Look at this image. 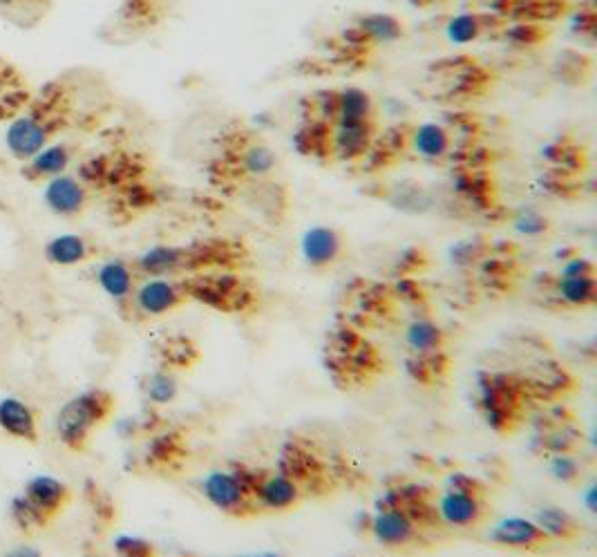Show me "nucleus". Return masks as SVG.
I'll return each instance as SVG.
<instances>
[{
    "mask_svg": "<svg viewBox=\"0 0 597 557\" xmlns=\"http://www.w3.org/2000/svg\"><path fill=\"white\" fill-rule=\"evenodd\" d=\"M112 410H115V399L106 390L94 387V390L77 394L63 405L59 417H56L59 441L74 452L83 450L92 439V434L110 419Z\"/></svg>",
    "mask_w": 597,
    "mask_h": 557,
    "instance_id": "1",
    "label": "nucleus"
},
{
    "mask_svg": "<svg viewBox=\"0 0 597 557\" xmlns=\"http://www.w3.org/2000/svg\"><path fill=\"white\" fill-rule=\"evenodd\" d=\"M258 472L244 466L235 470H213L202 481V493L217 511L229 517H251L260 511L255 490L260 484Z\"/></svg>",
    "mask_w": 597,
    "mask_h": 557,
    "instance_id": "2",
    "label": "nucleus"
},
{
    "mask_svg": "<svg viewBox=\"0 0 597 557\" xmlns=\"http://www.w3.org/2000/svg\"><path fill=\"white\" fill-rule=\"evenodd\" d=\"M63 121L59 117V110H54L47 103H39L25 115H18L12 119L7 132H5V146L16 162H27L39 150H43L50 139L59 132Z\"/></svg>",
    "mask_w": 597,
    "mask_h": 557,
    "instance_id": "3",
    "label": "nucleus"
},
{
    "mask_svg": "<svg viewBox=\"0 0 597 557\" xmlns=\"http://www.w3.org/2000/svg\"><path fill=\"white\" fill-rule=\"evenodd\" d=\"M191 300L186 280L148 278L132 294V305L144 318H159L184 307Z\"/></svg>",
    "mask_w": 597,
    "mask_h": 557,
    "instance_id": "4",
    "label": "nucleus"
},
{
    "mask_svg": "<svg viewBox=\"0 0 597 557\" xmlns=\"http://www.w3.org/2000/svg\"><path fill=\"white\" fill-rule=\"evenodd\" d=\"M369 533L387 549H405L419 537V522L398 504H381L369 522Z\"/></svg>",
    "mask_w": 597,
    "mask_h": 557,
    "instance_id": "5",
    "label": "nucleus"
},
{
    "mask_svg": "<svg viewBox=\"0 0 597 557\" xmlns=\"http://www.w3.org/2000/svg\"><path fill=\"white\" fill-rule=\"evenodd\" d=\"M202 267V260H197V253L186 247H170V244H157V247L141 253L135 260V269L141 276L148 278H173Z\"/></svg>",
    "mask_w": 597,
    "mask_h": 557,
    "instance_id": "6",
    "label": "nucleus"
},
{
    "mask_svg": "<svg viewBox=\"0 0 597 557\" xmlns=\"http://www.w3.org/2000/svg\"><path fill=\"white\" fill-rule=\"evenodd\" d=\"M300 253L309 269L325 271L345 256V238L334 226L316 224L302 233Z\"/></svg>",
    "mask_w": 597,
    "mask_h": 557,
    "instance_id": "7",
    "label": "nucleus"
},
{
    "mask_svg": "<svg viewBox=\"0 0 597 557\" xmlns=\"http://www.w3.org/2000/svg\"><path fill=\"white\" fill-rule=\"evenodd\" d=\"M43 202L54 215L72 220V217H79L85 213V209H88L90 191L81 177H72L63 173L47 179Z\"/></svg>",
    "mask_w": 597,
    "mask_h": 557,
    "instance_id": "8",
    "label": "nucleus"
},
{
    "mask_svg": "<svg viewBox=\"0 0 597 557\" xmlns=\"http://www.w3.org/2000/svg\"><path fill=\"white\" fill-rule=\"evenodd\" d=\"M439 517L452 528H475L488 515V504L481 493L448 488L439 497Z\"/></svg>",
    "mask_w": 597,
    "mask_h": 557,
    "instance_id": "9",
    "label": "nucleus"
},
{
    "mask_svg": "<svg viewBox=\"0 0 597 557\" xmlns=\"http://www.w3.org/2000/svg\"><path fill=\"white\" fill-rule=\"evenodd\" d=\"M490 542L495 546H501V549L533 553L544 549L551 540H548V535L533 522V519L506 517L492 526Z\"/></svg>",
    "mask_w": 597,
    "mask_h": 557,
    "instance_id": "10",
    "label": "nucleus"
},
{
    "mask_svg": "<svg viewBox=\"0 0 597 557\" xmlns=\"http://www.w3.org/2000/svg\"><path fill=\"white\" fill-rule=\"evenodd\" d=\"M255 499H258L260 511L284 513L300 504L302 486L298 484L296 477L287 475V472H278V475H262L258 490H255Z\"/></svg>",
    "mask_w": 597,
    "mask_h": 557,
    "instance_id": "11",
    "label": "nucleus"
},
{
    "mask_svg": "<svg viewBox=\"0 0 597 557\" xmlns=\"http://www.w3.org/2000/svg\"><path fill=\"white\" fill-rule=\"evenodd\" d=\"M374 144V121L363 124H334L329 135V146L334 155L343 162H356L363 159Z\"/></svg>",
    "mask_w": 597,
    "mask_h": 557,
    "instance_id": "12",
    "label": "nucleus"
},
{
    "mask_svg": "<svg viewBox=\"0 0 597 557\" xmlns=\"http://www.w3.org/2000/svg\"><path fill=\"white\" fill-rule=\"evenodd\" d=\"M23 495L30 499V502L43 513L47 522H50L52 517L59 515L63 508L70 504L72 490L68 488V484H63L61 479L39 475L27 481Z\"/></svg>",
    "mask_w": 597,
    "mask_h": 557,
    "instance_id": "13",
    "label": "nucleus"
},
{
    "mask_svg": "<svg viewBox=\"0 0 597 557\" xmlns=\"http://www.w3.org/2000/svg\"><path fill=\"white\" fill-rule=\"evenodd\" d=\"M0 430L14 439L34 443L39 439V417L25 401L7 396L0 401Z\"/></svg>",
    "mask_w": 597,
    "mask_h": 557,
    "instance_id": "14",
    "label": "nucleus"
},
{
    "mask_svg": "<svg viewBox=\"0 0 597 557\" xmlns=\"http://www.w3.org/2000/svg\"><path fill=\"white\" fill-rule=\"evenodd\" d=\"M72 148L65 144H47L39 150L32 159H27L21 168V175L30 182H43V179H52L56 175H63L72 164Z\"/></svg>",
    "mask_w": 597,
    "mask_h": 557,
    "instance_id": "15",
    "label": "nucleus"
},
{
    "mask_svg": "<svg viewBox=\"0 0 597 557\" xmlns=\"http://www.w3.org/2000/svg\"><path fill=\"white\" fill-rule=\"evenodd\" d=\"M410 148L425 162H441L452 153V135L443 124L428 121L412 130Z\"/></svg>",
    "mask_w": 597,
    "mask_h": 557,
    "instance_id": "16",
    "label": "nucleus"
},
{
    "mask_svg": "<svg viewBox=\"0 0 597 557\" xmlns=\"http://www.w3.org/2000/svg\"><path fill=\"white\" fill-rule=\"evenodd\" d=\"M137 269L126 260H108L97 271V282L106 294L117 302L132 300L137 289Z\"/></svg>",
    "mask_w": 597,
    "mask_h": 557,
    "instance_id": "17",
    "label": "nucleus"
},
{
    "mask_svg": "<svg viewBox=\"0 0 597 557\" xmlns=\"http://www.w3.org/2000/svg\"><path fill=\"white\" fill-rule=\"evenodd\" d=\"M374 119V99L363 88H345L334 94V124H363Z\"/></svg>",
    "mask_w": 597,
    "mask_h": 557,
    "instance_id": "18",
    "label": "nucleus"
},
{
    "mask_svg": "<svg viewBox=\"0 0 597 557\" xmlns=\"http://www.w3.org/2000/svg\"><path fill=\"white\" fill-rule=\"evenodd\" d=\"M45 260L56 267H77V264L90 260L94 256L92 244L81 235L65 233L45 244Z\"/></svg>",
    "mask_w": 597,
    "mask_h": 557,
    "instance_id": "19",
    "label": "nucleus"
},
{
    "mask_svg": "<svg viewBox=\"0 0 597 557\" xmlns=\"http://www.w3.org/2000/svg\"><path fill=\"white\" fill-rule=\"evenodd\" d=\"M533 522L548 535V540L573 542L582 535V528L577 524V519L571 513H566L564 508H557V506L539 508L533 517Z\"/></svg>",
    "mask_w": 597,
    "mask_h": 557,
    "instance_id": "20",
    "label": "nucleus"
},
{
    "mask_svg": "<svg viewBox=\"0 0 597 557\" xmlns=\"http://www.w3.org/2000/svg\"><path fill=\"white\" fill-rule=\"evenodd\" d=\"M407 347L412 349L414 356H432L443 352L445 347V332L432 320H414L405 332Z\"/></svg>",
    "mask_w": 597,
    "mask_h": 557,
    "instance_id": "21",
    "label": "nucleus"
},
{
    "mask_svg": "<svg viewBox=\"0 0 597 557\" xmlns=\"http://www.w3.org/2000/svg\"><path fill=\"white\" fill-rule=\"evenodd\" d=\"M358 32L369 43H396L403 36V23L392 14H367L358 21Z\"/></svg>",
    "mask_w": 597,
    "mask_h": 557,
    "instance_id": "22",
    "label": "nucleus"
},
{
    "mask_svg": "<svg viewBox=\"0 0 597 557\" xmlns=\"http://www.w3.org/2000/svg\"><path fill=\"white\" fill-rule=\"evenodd\" d=\"M557 294L571 307H593L597 302L595 276L582 278H559Z\"/></svg>",
    "mask_w": 597,
    "mask_h": 557,
    "instance_id": "23",
    "label": "nucleus"
},
{
    "mask_svg": "<svg viewBox=\"0 0 597 557\" xmlns=\"http://www.w3.org/2000/svg\"><path fill=\"white\" fill-rule=\"evenodd\" d=\"M240 168L249 177H267L278 164L276 153L264 144H251L242 148L240 153Z\"/></svg>",
    "mask_w": 597,
    "mask_h": 557,
    "instance_id": "24",
    "label": "nucleus"
},
{
    "mask_svg": "<svg viewBox=\"0 0 597 557\" xmlns=\"http://www.w3.org/2000/svg\"><path fill=\"white\" fill-rule=\"evenodd\" d=\"M483 34V21L477 14H457L445 23V39L454 45H470Z\"/></svg>",
    "mask_w": 597,
    "mask_h": 557,
    "instance_id": "25",
    "label": "nucleus"
},
{
    "mask_svg": "<svg viewBox=\"0 0 597 557\" xmlns=\"http://www.w3.org/2000/svg\"><path fill=\"white\" fill-rule=\"evenodd\" d=\"M9 517H12V522L21 528L23 533H34L50 524L39 508H36L25 495H18L12 499V504H9Z\"/></svg>",
    "mask_w": 597,
    "mask_h": 557,
    "instance_id": "26",
    "label": "nucleus"
},
{
    "mask_svg": "<svg viewBox=\"0 0 597 557\" xmlns=\"http://www.w3.org/2000/svg\"><path fill=\"white\" fill-rule=\"evenodd\" d=\"M177 392H179L177 379H175L173 374H168V372H157V374L150 376L148 383H146L148 401L155 403V405L173 403Z\"/></svg>",
    "mask_w": 597,
    "mask_h": 557,
    "instance_id": "27",
    "label": "nucleus"
},
{
    "mask_svg": "<svg viewBox=\"0 0 597 557\" xmlns=\"http://www.w3.org/2000/svg\"><path fill=\"white\" fill-rule=\"evenodd\" d=\"M551 475L553 479H557L559 484H575L577 479L582 477V466L577 464V461L573 457H568V452H559V455H555L551 459Z\"/></svg>",
    "mask_w": 597,
    "mask_h": 557,
    "instance_id": "28",
    "label": "nucleus"
},
{
    "mask_svg": "<svg viewBox=\"0 0 597 557\" xmlns=\"http://www.w3.org/2000/svg\"><path fill=\"white\" fill-rule=\"evenodd\" d=\"M112 549H115V553L126 555V557H148V555L157 553L153 544L137 535H119L115 544H112Z\"/></svg>",
    "mask_w": 597,
    "mask_h": 557,
    "instance_id": "29",
    "label": "nucleus"
},
{
    "mask_svg": "<svg viewBox=\"0 0 597 557\" xmlns=\"http://www.w3.org/2000/svg\"><path fill=\"white\" fill-rule=\"evenodd\" d=\"M515 229L521 235H528V238H539V235H544L546 231H551V220H548V217L542 215V213L528 211V213H521L517 217V220H515Z\"/></svg>",
    "mask_w": 597,
    "mask_h": 557,
    "instance_id": "30",
    "label": "nucleus"
},
{
    "mask_svg": "<svg viewBox=\"0 0 597 557\" xmlns=\"http://www.w3.org/2000/svg\"><path fill=\"white\" fill-rule=\"evenodd\" d=\"M580 437L582 434L577 432V430H573L571 426H559L557 430H553L551 434H548V439H546V446H548V450L553 452V455H559V452H573L575 450V446H577V441H580Z\"/></svg>",
    "mask_w": 597,
    "mask_h": 557,
    "instance_id": "31",
    "label": "nucleus"
},
{
    "mask_svg": "<svg viewBox=\"0 0 597 557\" xmlns=\"http://www.w3.org/2000/svg\"><path fill=\"white\" fill-rule=\"evenodd\" d=\"M582 276H595V264L582 256H573L566 260L559 269V278H582Z\"/></svg>",
    "mask_w": 597,
    "mask_h": 557,
    "instance_id": "32",
    "label": "nucleus"
},
{
    "mask_svg": "<svg viewBox=\"0 0 597 557\" xmlns=\"http://www.w3.org/2000/svg\"><path fill=\"white\" fill-rule=\"evenodd\" d=\"M448 488H457V490H468V493H481L483 495V484L472 475H466V472H454L448 479Z\"/></svg>",
    "mask_w": 597,
    "mask_h": 557,
    "instance_id": "33",
    "label": "nucleus"
},
{
    "mask_svg": "<svg viewBox=\"0 0 597 557\" xmlns=\"http://www.w3.org/2000/svg\"><path fill=\"white\" fill-rule=\"evenodd\" d=\"M21 3H25V0H0V12H5V9H14Z\"/></svg>",
    "mask_w": 597,
    "mask_h": 557,
    "instance_id": "34",
    "label": "nucleus"
}]
</instances>
